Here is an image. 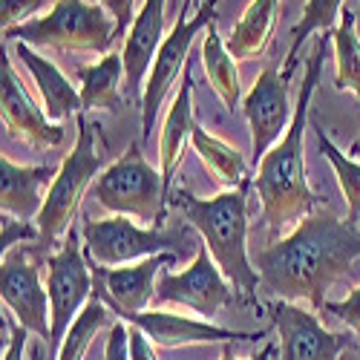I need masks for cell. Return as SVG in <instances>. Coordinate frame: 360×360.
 I'll return each mask as SVG.
<instances>
[{
	"instance_id": "6da1fadb",
	"label": "cell",
	"mask_w": 360,
	"mask_h": 360,
	"mask_svg": "<svg viewBox=\"0 0 360 360\" xmlns=\"http://www.w3.org/2000/svg\"><path fill=\"white\" fill-rule=\"evenodd\" d=\"M360 257V225L332 211H314L288 236L259 248L251 262L259 271V288L277 300L326 309V294L343 280Z\"/></svg>"
},
{
	"instance_id": "7a4b0ae2",
	"label": "cell",
	"mask_w": 360,
	"mask_h": 360,
	"mask_svg": "<svg viewBox=\"0 0 360 360\" xmlns=\"http://www.w3.org/2000/svg\"><path fill=\"white\" fill-rule=\"evenodd\" d=\"M326 46H328V35L320 38V44L314 46V52L309 58L306 81H303V86H300L288 130L283 133V139L271 150H268L265 159L257 165L254 188L259 193L262 217L268 222V231H271L274 243L285 228H291V225L297 228L309 214H314V207H317V196L311 193L309 179H306L303 136H306V124H309L311 96H314L320 72H323Z\"/></svg>"
},
{
	"instance_id": "3957f363",
	"label": "cell",
	"mask_w": 360,
	"mask_h": 360,
	"mask_svg": "<svg viewBox=\"0 0 360 360\" xmlns=\"http://www.w3.org/2000/svg\"><path fill=\"white\" fill-rule=\"evenodd\" d=\"M248 185L251 179H245L239 188L217 193L214 199H199L191 191L179 188L173 193V205L202 233V243L211 251L225 280L243 294L245 303H254L259 288V271L248 257Z\"/></svg>"
},
{
	"instance_id": "277c9868",
	"label": "cell",
	"mask_w": 360,
	"mask_h": 360,
	"mask_svg": "<svg viewBox=\"0 0 360 360\" xmlns=\"http://www.w3.org/2000/svg\"><path fill=\"white\" fill-rule=\"evenodd\" d=\"M15 38L29 46L70 49V52H107L115 41V20L101 4L86 0H58L49 15L29 20L4 32V41Z\"/></svg>"
},
{
	"instance_id": "5b68a950",
	"label": "cell",
	"mask_w": 360,
	"mask_h": 360,
	"mask_svg": "<svg viewBox=\"0 0 360 360\" xmlns=\"http://www.w3.org/2000/svg\"><path fill=\"white\" fill-rule=\"evenodd\" d=\"M101 153H96V136L86 115H78V141L64 156L61 167L55 170V179L46 191V202L35 219L41 245H55L64 233H70V225L81 207V199L93 179L101 176Z\"/></svg>"
},
{
	"instance_id": "8992f818",
	"label": "cell",
	"mask_w": 360,
	"mask_h": 360,
	"mask_svg": "<svg viewBox=\"0 0 360 360\" xmlns=\"http://www.w3.org/2000/svg\"><path fill=\"white\" fill-rule=\"evenodd\" d=\"M101 207L112 211L115 217H130L139 222L159 225L167 207V185L162 170H156L144 156L139 141H133L124 156L112 162L93 188Z\"/></svg>"
},
{
	"instance_id": "52a82bcc",
	"label": "cell",
	"mask_w": 360,
	"mask_h": 360,
	"mask_svg": "<svg viewBox=\"0 0 360 360\" xmlns=\"http://www.w3.org/2000/svg\"><path fill=\"white\" fill-rule=\"evenodd\" d=\"M78 231L70 228L64 245L46 259V291H49V323H52V343L46 352H58L70 332L75 317L93 297V271H89L86 251L81 245Z\"/></svg>"
},
{
	"instance_id": "ba28073f",
	"label": "cell",
	"mask_w": 360,
	"mask_h": 360,
	"mask_svg": "<svg viewBox=\"0 0 360 360\" xmlns=\"http://www.w3.org/2000/svg\"><path fill=\"white\" fill-rule=\"evenodd\" d=\"M84 251L98 265L118 268L133 265L147 257L167 254L173 245L185 243L182 231H159V228H141L130 217H107V219H86L81 225Z\"/></svg>"
},
{
	"instance_id": "9c48e42d",
	"label": "cell",
	"mask_w": 360,
	"mask_h": 360,
	"mask_svg": "<svg viewBox=\"0 0 360 360\" xmlns=\"http://www.w3.org/2000/svg\"><path fill=\"white\" fill-rule=\"evenodd\" d=\"M188 0L182 12L176 18V26L173 32L162 41L159 52H156V61L150 67V75H147V84H144V101H141V133H144V141L150 136L156 124V115H159V107L167 96V89L173 86V81L185 72V61H188V52H191V44L193 38L207 29L214 20H217V0H205L199 6L196 15H188Z\"/></svg>"
},
{
	"instance_id": "30bf717a",
	"label": "cell",
	"mask_w": 360,
	"mask_h": 360,
	"mask_svg": "<svg viewBox=\"0 0 360 360\" xmlns=\"http://www.w3.org/2000/svg\"><path fill=\"white\" fill-rule=\"evenodd\" d=\"M0 300L12 317L29 328L46 346L52 343V323H49V291L41 283L38 262L29 257L26 245H18L4 254L0 262Z\"/></svg>"
},
{
	"instance_id": "8fae6325",
	"label": "cell",
	"mask_w": 360,
	"mask_h": 360,
	"mask_svg": "<svg viewBox=\"0 0 360 360\" xmlns=\"http://www.w3.org/2000/svg\"><path fill=\"white\" fill-rule=\"evenodd\" d=\"M231 283L219 271L211 251L202 243L196 259L185 271H165L156 283V303H176L196 311L199 317H217L231 303Z\"/></svg>"
},
{
	"instance_id": "7c38bea8",
	"label": "cell",
	"mask_w": 360,
	"mask_h": 360,
	"mask_svg": "<svg viewBox=\"0 0 360 360\" xmlns=\"http://www.w3.org/2000/svg\"><path fill=\"white\" fill-rule=\"evenodd\" d=\"M268 314L280 335V360H338V354L354 343L352 335L323 328L314 309H303L288 300L268 303Z\"/></svg>"
},
{
	"instance_id": "4fadbf2b",
	"label": "cell",
	"mask_w": 360,
	"mask_h": 360,
	"mask_svg": "<svg viewBox=\"0 0 360 360\" xmlns=\"http://www.w3.org/2000/svg\"><path fill=\"white\" fill-rule=\"evenodd\" d=\"M93 271V297H98L110 311H147V306L156 300V283L165 265H176V254H156L133 265L107 268L96 259H89Z\"/></svg>"
},
{
	"instance_id": "5bb4252c",
	"label": "cell",
	"mask_w": 360,
	"mask_h": 360,
	"mask_svg": "<svg viewBox=\"0 0 360 360\" xmlns=\"http://www.w3.org/2000/svg\"><path fill=\"white\" fill-rule=\"evenodd\" d=\"M294 70H277L268 67L265 72H259L257 84L251 86V93L243 101V112L251 124V153H254V165H259L265 159V153L271 150L283 133L291 124L294 107L288 101V78Z\"/></svg>"
},
{
	"instance_id": "9a60e30c",
	"label": "cell",
	"mask_w": 360,
	"mask_h": 360,
	"mask_svg": "<svg viewBox=\"0 0 360 360\" xmlns=\"http://www.w3.org/2000/svg\"><path fill=\"white\" fill-rule=\"evenodd\" d=\"M118 320H124L147 335V340L159 349H179L191 343H257L265 338V332H233L214 323L191 320L182 314H170L159 309L147 311H112Z\"/></svg>"
},
{
	"instance_id": "2e32d148",
	"label": "cell",
	"mask_w": 360,
	"mask_h": 360,
	"mask_svg": "<svg viewBox=\"0 0 360 360\" xmlns=\"http://www.w3.org/2000/svg\"><path fill=\"white\" fill-rule=\"evenodd\" d=\"M0 115H4V127L9 130V136L38 150H52L64 141V127L49 122L46 112L35 107V101L23 89L12 61L6 58V46H4V64H0Z\"/></svg>"
},
{
	"instance_id": "e0dca14e",
	"label": "cell",
	"mask_w": 360,
	"mask_h": 360,
	"mask_svg": "<svg viewBox=\"0 0 360 360\" xmlns=\"http://www.w3.org/2000/svg\"><path fill=\"white\" fill-rule=\"evenodd\" d=\"M165 32V0H144L139 9L127 41H124V81H127V96L141 107L144 101V75H150V67L156 61V52L162 46Z\"/></svg>"
},
{
	"instance_id": "ac0fdd59",
	"label": "cell",
	"mask_w": 360,
	"mask_h": 360,
	"mask_svg": "<svg viewBox=\"0 0 360 360\" xmlns=\"http://www.w3.org/2000/svg\"><path fill=\"white\" fill-rule=\"evenodd\" d=\"M52 167H23L12 159H0V207L4 214L18 219H38L41 207L46 202L49 185H52Z\"/></svg>"
},
{
	"instance_id": "d6986e66",
	"label": "cell",
	"mask_w": 360,
	"mask_h": 360,
	"mask_svg": "<svg viewBox=\"0 0 360 360\" xmlns=\"http://www.w3.org/2000/svg\"><path fill=\"white\" fill-rule=\"evenodd\" d=\"M18 58L26 64V70L32 72L35 84H38V93L44 98V112L49 122H64L70 115H81L84 112V101H81V93H75V86L64 78V72L58 70L52 61H46L44 55H38L29 44H20L15 46Z\"/></svg>"
},
{
	"instance_id": "ffe728a7",
	"label": "cell",
	"mask_w": 360,
	"mask_h": 360,
	"mask_svg": "<svg viewBox=\"0 0 360 360\" xmlns=\"http://www.w3.org/2000/svg\"><path fill=\"white\" fill-rule=\"evenodd\" d=\"M196 130V118H193V72L185 67L182 84L176 89V98L167 110V118L162 124V147H159V170L165 176V185L170 191V179L179 167V159L185 153V144L191 141Z\"/></svg>"
},
{
	"instance_id": "44dd1931",
	"label": "cell",
	"mask_w": 360,
	"mask_h": 360,
	"mask_svg": "<svg viewBox=\"0 0 360 360\" xmlns=\"http://www.w3.org/2000/svg\"><path fill=\"white\" fill-rule=\"evenodd\" d=\"M277 4L280 0H251L245 15L233 23L231 35L225 38V46L233 55V61H248V58L265 52L277 23Z\"/></svg>"
},
{
	"instance_id": "7402d4cb",
	"label": "cell",
	"mask_w": 360,
	"mask_h": 360,
	"mask_svg": "<svg viewBox=\"0 0 360 360\" xmlns=\"http://www.w3.org/2000/svg\"><path fill=\"white\" fill-rule=\"evenodd\" d=\"M124 75V58L107 52L101 61L81 67L78 78H81V101L84 110H107L115 112L122 107V93H118V81Z\"/></svg>"
},
{
	"instance_id": "603a6c76",
	"label": "cell",
	"mask_w": 360,
	"mask_h": 360,
	"mask_svg": "<svg viewBox=\"0 0 360 360\" xmlns=\"http://www.w3.org/2000/svg\"><path fill=\"white\" fill-rule=\"evenodd\" d=\"M202 64L207 72V81L217 89V96L225 101L228 110H236V101L243 96V84H239V72L233 64V55L228 52L217 20L205 29V41H202Z\"/></svg>"
},
{
	"instance_id": "cb8c5ba5",
	"label": "cell",
	"mask_w": 360,
	"mask_h": 360,
	"mask_svg": "<svg viewBox=\"0 0 360 360\" xmlns=\"http://www.w3.org/2000/svg\"><path fill=\"white\" fill-rule=\"evenodd\" d=\"M191 141H193L196 156L205 162V167L211 170L222 185H228V191H231V188H239V185H243L245 179H248L245 156L239 153L236 147L225 144L222 139H217V136H211V133H205L199 124H196Z\"/></svg>"
},
{
	"instance_id": "d4e9b609",
	"label": "cell",
	"mask_w": 360,
	"mask_h": 360,
	"mask_svg": "<svg viewBox=\"0 0 360 360\" xmlns=\"http://www.w3.org/2000/svg\"><path fill=\"white\" fill-rule=\"evenodd\" d=\"M357 15L343 9L340 23L332 32L335 38V58H338V75L335 89H352L360 98V38H357Z\"/></svg>"
},
{
	"instance_id": "484cf974",
	"label": "cell",
	"mask_w": 360,
	"mask_h": 360,
	"mask_svg": "<svg viewBox=\"0 0 360 360\" xmlns=\"http://www.w3.org/2000/svg\"><path fill=\"white\" fill-rule=\"evenodd\" d=\"M112 311L101 303L98 297H89V303L84 306V311L75 317V323L70 326V332L58 349V360H86V349L93 346V340L98 338V332L110 323Z\"/></svg>"
},
{
	"instance_id": "4316f807",
	"label": "cell",
	"mask_w": 360,
	"mask_h": 360,
	"mask_svg": "<svg viewBox=\"0 0 360 360\" xmlns=\"http://www.w3.org/2000/svg\"><path fill=\"white\" fill-rule=\"evenodd\" d=\"M340 15H343V0H309L303 9V18H300V23L291 32V49L285 55V70L297 67V52L303 49V44L311 32L332 35L340 23Z\"/></svg>"
},
{
	"instance_id": "83f0119b",
	"label": "cell",
	"mask_w": 360,
	"mask_h": 360,
	"mask_svg": "<svg viewBox=\"0 0 360 360\" xmlns=\"http://www.w3.org/2000/svg\"><path fill=\"white\" fill-rule=\"evenodd\" d=\"M317 133V144H320V153L332 162L335 173H338V182H340V191L346 196V219L349 222H360V162L343 156L340 150L328 141L326 130L323 127H314Z\"/></svg>"
},
{
	"instance_id": "f1b7e54d",
	"label": "cell",
	"mask_w": 360,
	"mask_h": 360,
	"mask_svg": "<svg viewBox=\"0 0 360 360\" xmlns=\"http://www.w3.org/2000/svg\"><path fill=\"white\" fill-rule=\"evenodd\" d=\"M44 6H46V0H0V26H4V32H9L15 26H23Z\"/></svg>"
},
{
	"instance_id": "f546056e",
	"label": "cell",
	"mask_w": 360,
	"mask_h": 360,
	"mask_svg": "<svg viewBox=\"0 0 360 360\" xmlns=\"http://www.w3.org/2000/svg\"><path fill=\"white\" fill-rule=\"evenodd\" d=\"M326 314H335L340 323H346L352 332L360 338V285L349 291L346 300H340V303H326L323 309Z\"/></svg>"
},
{
	"instance_id": "4dcf8cb0",
	"label": "cell",
	"mask_w": 360,
	"mask_h": 360,
	"mask_svg": "<svg viewBox=\"0 0 360 360\" xmlns=\"http://www.w3.org/2000/svg\"><path fill=\"white\" fill-rule=\"evenodd\" d=\"M35 233H38V228H32L29 222H23L18 217H9V214L0 217V245H4V254L18 248L20 239H32Z\"/></svg>"
},
{
	"instance_id": "1f68e13d",
	"label": "cell",
	"mask_w": 360,
	"mask_h": 360,
	"mask_svg": "<svg viewBox=\"0 0 360 360\" xmlns=\"http://www.w3.org/2000/svg\"><path fill=\"white\" fill-rule=\"evenodd\" d=\"M104 360H130V326L124 320H115L107 332Z\"/></svg>"
},
{
	"instance_id": "d6a6232c",
	"label": "cell",
	"mask_w": 360,
	"mask_h": 360,
	"mask_svg": "<svg viewBox=\"0 0 360 360\" xmlns=\"http://www.w3.org/2000/svg\"><path fill=\"white\" fill-rule=\"evenodd\" d=\"M107 4V12L112 15L115 20V38H122L124 32H130V26H133V6H136V0H104Z\"/></svg>"
},
{
	"instance_id": "836d02e7",
	"label": "cell",
	"mask_w": 360,
	"mask_h": 360,
	"mask_svg": "<svg viewBox=\"0 0 360 360\" xmlns=\"http://www.w3.org/2000/svg\"><path fill=\"white\" fill-rule=\"evenodd\" d=\"M130 360H159L153 352V343H150L147 335L136 326H130Z\"/></svg>"
},
{
	"instance_id": "e575fe53",
	"label": "cell",
	"mask_w": 360,
	"mask_h": 360,
	"mask_svg": "<svg viewBox=\"0 0 360 360\" xmlns=\"http://www.w3.org/2000/svg\"><path fill=\"white\" fill-rule=\"evenodd\" d=\"M9 346L4 349V360H23V352H26V338H29V328H23L20 323H12L9 320Z\"/></svg>"
},
{
	"instance_id": "d590c367",
	"label": "cell",
	"mask_w": 360,
	"mask_h": 360,
	"mask_svg": "<svg viewBox=\"0 0 360 360\" xmlns=\"http://www.w3.org/2000/svg\"><path fill=\"white\" fill-rule=\"evenodd\" d=\"M274 352H277V346L274 343H265L257 354H251L248 360H271L274 357ZM222 360H239L236 354H233V343H222Z\"/></svg>"
},
{
	"instance_id": "8d00e7d4",
	"label": "cell",
	"mask_w": 360,
	"mask_h": 360,
	"mask_svg": "<svg viewBox=\"0 0 360 360\" xmlns=\"http://www.w3.org/2000/svg\"><path fill=\"white\" fill-rule=\"evenodd\" d=\"M29 360H46V343L44 340L29 343Z\"/></svg>"
},
{
	"instance_id": "74e56055",
	"label": "cell",
	"mask_w": 360,
	"mask_h": 360,
	"mask_svg": "<svg viewBox=\"0 0 360 360\" xmlns=\"http://www.w3.org/2000/svg\"><path fill=\"white\" fill-rule=\"evenodd\" d=\"M357 153H360V139H357V141H354V144H352V159H354V156H357Z\"/></svg>"
},
{
	"instance_id": "f35d334b",
	"label": "cell",
	"mask_w": 360,
	"mask_h": 360,
	"mask_svg": "<svg viewBox=\"0 0 360 360\" xmlns=\"http://www.w3.org/2000/svg\"><path fill=\"white\" fill-rule=\"evenodd\" d=\"M86 4H98V0H86Z\"/></svg>"
},
{
	"instance_id": "ab89813d",
	"label": "cell",
	"mask_w": 360,
	"mask_h": 360,
	"mask_svg": "<svg viewBox=\"0 0 360 360\" xmlns=\"http://www.w3.org/2000/svg\"><path fill=\"white\" fill-rule=\"evenodd\" d=\"M93 360H98V357H93Z\"/></svg>"
}]
</instances>
